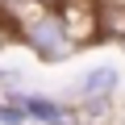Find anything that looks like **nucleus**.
<instances>
[{
  "label": "nucleus",
  "instance_id": "obj_1",
  "mask_svg": "<svg viewBox=\"0 0 125 125\" xmlns=\"http://www.w3.org/2000/svg\"><path fill=\"white\" fill-rule=\"evenodd\" d=\"M29 46L46 58V62H58V58H67L71 50H75V38H71V29L62 25V17H54V13H42V17H33L29 21Z\"/></svg>",
  "mask_w": 125,
  "mask_h": 125
},
{
  "label": "nucleus",
  "instance_id": "obj_2",
  "mask_svg": "<svg viewBox=\"0 0 125 125\" xmlns=\"http://www.w3.org/2000/svg\"><path fill=\"white\" fill-rule=\"evenodd\" d=\"M4 96H9V104H13L25 121H42V125H79V121H75V108L58 104V100H50V96H38V92H17V88H9Z\"/></svg>",
  "mask_w": 125,
  "mask_h": 125
},
{
  "label": "nucleus",
  "instance_id": "obj_3",
  "mask_svg": "<svg viewBox=\"0 0 125 125\" xmlns=\"http://www.w3.org/2000/svg\"><path fill=\"white\" fill-rule=\"evenodd\" d=\"M117 88H121L117 67H92V71L75 83V96H79V100H108Z\"/></svg>",
  "mask_w": 125,
  "mask_h": 125
},
{
  "label": "nucleus",
  "instance_id": "obj_4",
  "mask_svg": "<svg viewBox=\"0 0 125 125\" xmlns=\"http://www.w3.org/2000/svg\"><path fill=\"white\" fill-rule=\"evenodd\" d=\"M0 125H25V117H21L13 104H0Z\"/></svg>",
  "mask_w": 125,
  "mask_h": 125
}]
</instances>
